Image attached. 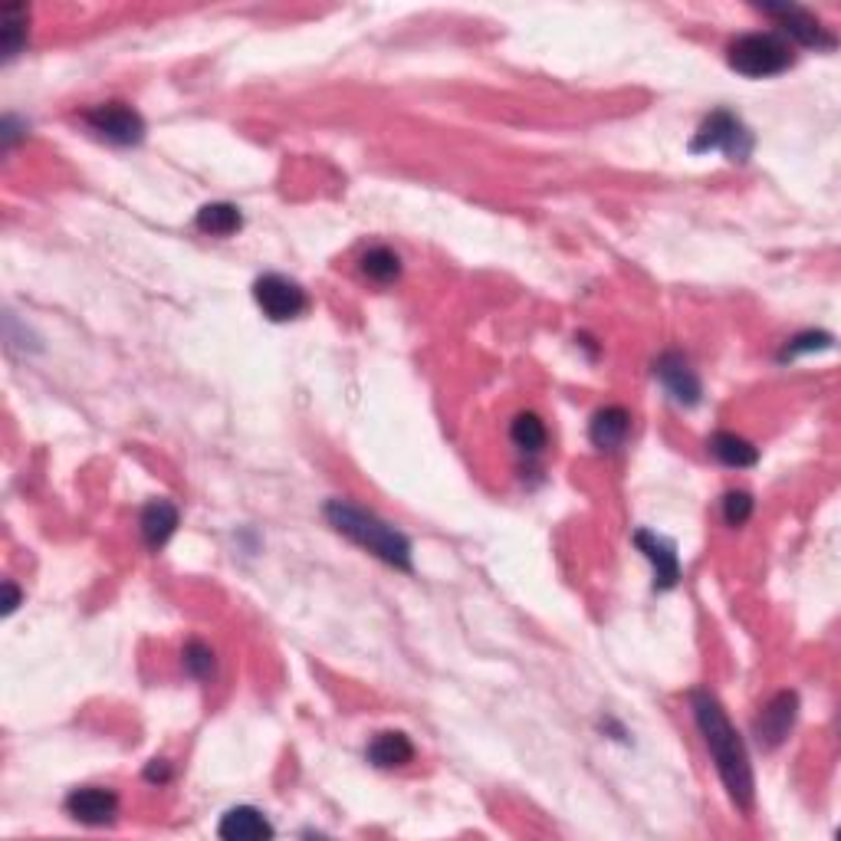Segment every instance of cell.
I'll use <instances>...</instances> for the list:
<instances>
[{
    "instance_id": "d4e9b609",
    "label": "cell",
    "mask_w": 841,
    "mask_h": 841,
    "mask_svg": "<svg viewBox=\"0 0 841 841\" xmlns=\"http://www.w3.org/2000/svg\"><path fill=\"white\" fill-rule=\"evenodd\" d=\"M3 592H7V602H3V615H10V612H13V609L20 605V592H17V585H13V582H7V585H3Z\"/></svg>"
},
{
    "instance_id": "7c38bea8",
    "label": "cell",
    "mask_w": 841,
    "mask_h": 841,
    "mask_svg": "<svg viewBox=\"0 0 841 841\" xmlns=\"http://www.w3.org/2000/svg\"><path fill=\"white\" fill-rule=\"evenodd\" d=\"M631 434V415L622 408V405H605L592 415V424H588V441L598 447V451H619L625 447Z\"/></svg>"
},
{
    "instance_id": "52a82bcc",
    "label": "cell",
    "mask_w": 841,
    "mask_h": 841,
    "mask_svg": "<svg viewBox=\"0 0 841 841\" xmlns=\"http://www.w3.org/2000/svg\"><path fill=\"white\" fill-rule=\"evenodd\" d=\"M772 23L779 27V37L799 47H815V50H835V37L822 27V20L802 7H760Z\"/></svg>"
},
{
    "instance_id": "d6986e66",
    "label": "cell",
    "mask_w": 841,
    "mask_h": 841,
    "mask_svg": "<svg viewBox=\"0 0 841 841\" xmlns=\"http://www.w3.org/2000/svg\"><path fill=\"white\" fill-rule=\"evenodd\" d=\"M358 270L362 277H368L372 283H395L402 277V257L392 250V247H368L362 257H358Z\"/></svg>"
},
{
    "instance_id": "3957f363",
    "label": "cell",
    "mask_w": 841,
    "mask_h": 841,
    "mask_svg": "<svg viewBox=\"0 0 841 841\" xmlns=\"http://www.w3.org/2000/svg\"><path fill=\"white\" fill-rule=\"evenodd\" d=\"M726 63L740 76L766 79V76H779V72L789 70L795 63V53L785 37H779L772 30H760V33H743V37L730 40Z\"/></svg>"
},
{
    "instance_id": "5bb4252c",
    "label": "cell",
    "mask_w": 841,
    "mask_h": 841,
    "mask_svg": "<svg viewBox=\"0 0 841 841\" xmlns=\"http://www.w3.org/2000/svg\"><path fill=\"white\" fill-rule=\"evenodd\" d=\"M365 756L378 770H402V766H408L415 760V743L398 730H385L368 743Z\"/></svg>"
},
{
    "instance_id": "ffe728a7",
    "label": "cell",
    "mask_w": 841,
    "mask_h": 841,
    "mask_svg": "<svg viewBox=\"0 0 841 841\" xmlns=\"http://www.w3.org/2000/svg\"><path fill=\"white\" fill-rule=\"evenodd\" d=\"M27 43V7L20 3H7L0 13V50L3 60H13Z\"/></svg>"
},
{
    "instance_id": "9c48e42d",
    "label": "cell",
    "mask_w": 841,
    "mask_h": 841,
    "mask_svg": "<svg viewBox=\"0 0 841 841\" xmlns=\"http://www.w3.org/2000/svg\"><path fill=\"white\" fill-rule=\"evenodd\" d=\"M795 716H799V697H795V691L775 694V697L763 706V713L756 716V726H753L760 746L775 750L779 743H785V736H789Z\"/></svg>"
},
{
    "instance_id": "30bf717a",
    "label": "cell",
    "mask_w": 841,
    "mask_h": 841,
    "mask_svg": "<svg viewBox=\"0 0 841 841\" xmlns=\"http://www.w3.org/2000/svg\"><path fill=\"white\" fill-rule=\"evenodd\" d=\"M654 375L661 378V385L671 392V398L677 405H697L701 402V378L691 368V362L681 352H664L654 365Z\"/></svg>"
},
{
    "instance_id": "e0dca14e",
    "label": "cell",
    "mask_w": 841,
    "mask_h": 841,
    "mask_svg": "<svg viewBox=\"0 0 841 841\" xmlns=\"http://www.w3.org/2000/svg\"><path fill=\"white\" fill-rule=\"evenodd\" d=\"M509 441H513V447H516L520 454L536 457V454H543V451H546L550 431H546V424H543L540 415H533V412H520L516 418L509 420Z\"/></svg>"
},
{
    "instance_id": "ba28073f",
    "label": "cell",
    "mask_w": 841,
    "mask_h": 841,
    "mask_svg": "<svg viewBox=\"0 0 841 841\" xmlns=\"http://www.w3.org/2000/svg\"><path fill=\"white\" fill-rule=\"evenodd\" d=\"M67 815L79 825L99 829V825H112L119 815V795L112 789L102 785H86V789H72L67 799Z\"/></svg>"
},
{
    "instance_id": "9a60e30c",
    "label": "cell",
    "mask_w": 841,
    "mask_h": 841,
    "mask_svg": "<svg viewBox=\"0 0 841 841\" xmlns=\"http://www.w3.org/2000/svg\"><path fill=\"white\" fill-rule=\"evenodd\" d=\"M139 530L148 550H161L175 536V530H178V506L168 503V499H151L141 509Z\"/></svg>"
},
{
    "instance_id": "4fadbf2b",
    "label": "cell",
    "mask_w": 841,
    "mask_h": 841,
    "mask_svg": "<svg viewBox=\"0 0 841 841\" xmlns=\"http://www.w3.org/2000/svg\"><path fill=\"white\" fill-rule=\"evenodd\" d=\"M217 835L227 841H257L274 839V825L267 822V815L254 805H237L230 812H224Z\"/></svg>"
},
{
    "instance_id": "ac0fdd59",
    "label": "cell",
    "mask_w": 841,
    "mask_h": 841,
    "mask_svg": "<svg viewBox=\"0 0 841 841\" xmlns=\"http://www.w3.org/2000/svg\"><path fill=\"white\" fill-rule=\"evenodd\" d=\"M198 230L201 234H210V237H230L244 227V214L237 205H227V201H214V205H205L198 210Z\"/></svg>"
},
{
    "instance_id": "7402d4cb",
    "label": "cell",
    "mask_w": 841,
    "mask_h": 841,
    "mask_svg": "<svg viewBox=\"0 0 841 841\" xmlns=\"http://www.w3.org/2000/svg\"><path fill=\"white\" fill-rule=\"evenodd\" d=\"M753 496L746 491H730L723 496V520L726 526H743L753 516Z\"/></svg>"
},
{
    "instance_id": "603a6c76",
    "label": "cell",
    "mask_w": 841,
    "mask_h": 841,
    "mask_svg": "<svg viewBox=\"0 0 841 841\" xmlns=\"http://www.w3.org/2000/svg\"><path fill=\"white\" fill-rule=\"evenodd\" d=\"M832 346V336L829 333H802V336H795L785 352H782V358H795V355H809V352H825Z\"/></svg>"
},
{
    "instance_id": "5b68a950",
    "label": "cell",
    "mask_w": 841,
    "mask_h": 841,
    "mask_svg": "<svg viewBox=\"0 0 841 841\" xmlns=\"http://www.w3.org/2000/svg\"><path fill=\"white\" fill-rule=\"evenodd\" d=\"M254 299L264 309V316L274 319V323L299 319L306 313V306H309L306 289L296 280H289V277H280V274H264L260 280L254 283Z\"/></svg>"
},
{
    "instance_id": "277c9868",
    "label": "cell",
    "mask_w": 841,
    "mask_h": 841,
    "mask_svg": "<svg viewBox=\"0 0 841 841\" xmlns=\"http://www.w3.org/2000/svg\"><path fill=\"white\" fill-rule=\"evenodd\" d=\"M691 151L703 155V151H726L733 161H746L753 151V136L750 129L726 109H716L713 116L703 119V126L697 129V136L691 141Z\"/></svg>"
},
{
    "instance_id": "8fae6325",
    "label": "cell",
    "mask_w": 841,
    "mask_h": 841,
    "mask_svg": "<svg viewBox=\"0 0 841 841\" xmlns=\"http://www.w3.org/2000/svg\"><path fill=\"white\" fill-rule=\"evenodd\" d=\"M634 546L644 553V560L654 565V585L657 588H674L681 582V560H677L674 546L664 536H657L651 530H637Z\"/></svg>"
},
{
    "instance_id": "cb8c5ba5",
    "label": "cell",
    "mask_w": 841,
    "mask_h": 841,
    "mask_svg": "<svg viewBox=\"0 0 841 841\" xmlns=\"http://www.w3.org/2000/svg\"><path fill=\"white\" fill-rule=\"evenodd\" d=\"M145 775H148L151 782H168V779H171V770H168V763H165V760H155Z\"/></svg>"
},
{
    "instance_id": "6da1fadb",
    "label": "cell",
    "mask_w": 841,
    "mask_h": 841,
    "mask_svg": "<svg viewBox=\"0 0 841 841\" xmlns=\"http://www.w3.org/2000/svg\"><path fill=\"white\" fill-rule=\"evenodd\" d=\"M691 713H694L703 746H706V753H710V760L716 766V775H720L726 795L733 799L736 809L750 812L753 795H756V779H753V766H750L743 736L730 723L723 703L716 701L710 691H694L691 694Z\"/></svg>"
},
{
    "instance_id": "2e32d148",
    "label": "cell",
    "mask_w": 841,
    "mask_h": 841,
    "mask_svg": "<svg viewBox=\"0 0 841 841\" xmlns=\"http://www.w3.org/2000/svg\"><path fill=\"white\" fill-rule=\"evenodd\" d=\"M710 454L720 461V464H726V467H753L756 461H760V451L746 441V437H740V434H733V431H716L713 437H710Z\"/></svg>"
},
{
    "instance_id": "7a4b0ae2",
    "label": "cell",
    "mask_w": 841,
    "mask_h": 841,
    "mask_svg": "<svg viewBox=\"0 0 841 841\" xmlns=\"http://www.w3.org/2000/svg\"><path fill=\"white\" fill-rule=\"evenodd\" d=\"M326 520L336 533H343L355 546L372 553L385 565H395L402 572H412V543L402 530L385 523L382 516L355 506L349 499H329L326 503Z\"/></svg>"
},
{
    "instance_id": "8992f818",
    "label": "cell",
    "mask_w": 841,
    "mask_h": 841,
    "mask_svg": "<svg viewBox=\"0 0 841 841\" xmlns=\"http://www.w3.org/2000/svg\"><path fill=\"white\" fill-rule=\"evenodd\" d=\"M82 122L99 136V139L112 141V145H139L145 139V119L132 106L126 102H102L92 106Z\"/></svg>"
},
{
    "instance_id": "44dd1931",
    "label": "cell",
    "mask_w": 841,
    "mask_h": 841,
    "mask_svg": "<svg viewBox=\"0 0 841 841\" xmlns=\"http://www.w3.org/2000/svg\"><path fill=\"white\" fill-rule=\"evenodd\" d=\"M181 657H185V671H188L195 681H210V677H214L217 661H214L210 644H205V641H198V637H195V641H188V644H185Z\"/></svg>"
}]
</instances>
